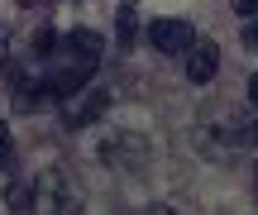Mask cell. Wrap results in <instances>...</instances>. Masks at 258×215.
I'll use <instances>...</instances> for the list:
<instances>
[{"label":"cell","mask_w":258,"mask_h":215,"mask_svg":"<svg viewBox=\"0 0 258 215\" xmlns=\"http://www.w3.org/2000/svg\"><path fill=\"white\" fill-rule=\"evenodd\" d=\"M10 48H15V43H10V29H5V24H0V67H5V62H10Z\"/></svg>","instance_id":"cell-12"},{"label":"cell","mask_w":258,"mask_h":215,"mask_svg":"<svg viewBox=\"0 0 258 215\" xmlns=\"http://www.w3.org/2000/svg\"><path fill=\"white\" fill-rule=\"evenodd\" d=\"M249 101H253V105H258V72H253V77H249Z\"/></svg>","instance_id":"cell-14"},{"label":"cell","mask_w":258,"mask_h":215,"mask_svg":"<svg viewBox=\"0 0 258 215\" xmlns=\"http://www.w3.org/2000/svg\"><path fill=\"white\" fill-rule=\"evenodd\" d=\"M253 196H258V168H253Z\"/></svg>","instance_id":"cell-16"},{"label":"cell","mask_w":258,"mask_h":215,"mask_svg":"<svg viewBox=\"0 0 258 215\" xmlns=\"http://www.w3.org/2000/svg\"><path fill=\"white\" fill-rule=\"evenodd\" d=\"M134 34H139V19H134V10L124 5V10H120V43L134 48Z\"/></svg>","instance_id":"cell-8"},{"label":"cell","mask_w":258,"mask_h":215,"mask_svg":"<svg viewBox=\"0 0 258 215\" xmlns=\"http://www.w3.org/2000/svg\"><path fill=\"white\" fill-rule=\"evenodd\" d=\"M96 153H101V163H105V168H115V172H139L148 163V144L139 139V134H129V129L105 134Z\"/></svg>","instance_id":"cell-1"},{"label":"cell","mask_w":258,"mask_h":215,"mask_svg":"<svg viewBox=\"0 0 258 215\" xmlns=\"http://www.w3.org/2000/svg\"><path fill=\"white\" fill-rule=\"evenodd\" d=\"M148 43H153L158 53H167V57H182V53L196 48V29L186 24V19H158V24L148 29Z\"/></svg>","instance_id":"cell-2"},{"label":"cell","mask_w":258,"mask_h":215,"mask_svg":"<svg viewBox=\"0 0 258 215\" xmlns=\"http://www.w3.org/2000/svg\"><path fill=\"white\" fill-rule=\"evenodd\" d=\"M48 48H57V34H53V29H38V34H34V53L48 57Z\"/></svg>","instance_id":"cell-10"},{"label":"cell","mask_w":258,"mask_h":215,"mask_svg":"<svg viewBox=\"0 0 258 215\" xmlns=\"http://www.w3.org/2000/svg\"><path fill=\"white\" fill-rule=\"evenodd\" d=\"M38 206H48V210H77L82 201H77V191L62 182V172H48V177H38Z\"/></svg>","instance_id":"cell-3"},{"label":"cell","mask_w":258,"mask_h":215,"mask_svg":"<svg viewBox=\"0 0 258 215\" xmlns=\"http://www.w3.org/2000/svg\"><path fill=\"white\" fill-rule=\"evenodd\" d=\"M244 144H258V120L249 124V134H244Z\"/></svg>","instance_id":"cell-15"},{"label":"cell","mask_w":258,"mask_h":215,"mask_svg":"<svg viewBox=\"0 0 258 215\" xmlns=\"http://www.w3.org/2000/svg\"><path fill=\"white\" fill-rule=\"evenodd\" d=\"M10 158H15V139H10V124L0 120V168H10Z\"/></svg>","instance_id":"cell-9"},{"label":"cell","mask_w":258,"mask_h":215,"mask_svg":"<svg viewBox=\"0 0 258 215\" xmlns=\"http://www.w3.org/2000/svg\"><path fill=\"white\" fill-rule=\"evenodd\" d=\"M105 105H110V96H105V91H82V101H72V105H62V124H67V129H86V124H91L96 120V115H101L105 110Z\"/></svg>","instance_id":"cell-4"},{"label":"cell","mask_w":258,"mask_h":215,"mask_svg":"<svg viewBox=\"0 0 258 215\" xmlns=\"http://www.w3.org/2000/svg\"><path fill=\"white\" fill-rule=\"evenodd\" d=\"M244 38H249V43L258 48V19H249V29H244Z\"/></svg>","instance_id":"cell-13"},{"label":"cell","mask_w":258,"mask_h":215,"mask_svg":"<svg viewBox=\"0 0 258 215\" xmlns=\"http://www.w3.org/2000/svg\"><path fill=\"white\" fill-rule=\"evenodd\" d=\"M5 201H10V210H38V196H34V187H29V182H10Z\"/></svg>","instance_id":"cell-7"},{"label":"cell","mask_w":258,"mask_h":215,"mask_svg":"<svg viewBox=\"0 0 258 215\" xmlns=\"http://www.w3.org/2000/svg\"><path fill=\"white\" fill-rule=\"evenodd\" d=\"M234 5V15H249V19H258V0H230Z\"/></svg>","instance_id":"cell-11"},{"label":"cell","mask_w":258,"mask_h":215,"mask_svg":"<svg viewBox=\"0 0 258 215\" xmlns=\"http://www.w3.org/2000/svg\"><path fill=\"white\" fill-rule=\"evenodd\" d=\"M215 72H220V48H215L211 38H206V43H196L191 53H186V77H191L196 86H206Z\"/></svg>","instance_id":"cell-5"},{"label":"cell","mask_w":258,"mask_h":215,"mask_svg":"<svg viewBox=\"0 0 258 215\" xmlns=\"http://www.w3.org/2000/svg\"><path fill=\"white\" fill-rule=\"evenodd\" d=\"M67 48H72V57L82 67H101V53H105V38L96 34V29H72V34H67Z\"/></svg>","instance_id":"cell-6"}]
</instances>
